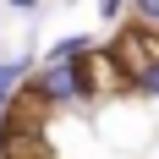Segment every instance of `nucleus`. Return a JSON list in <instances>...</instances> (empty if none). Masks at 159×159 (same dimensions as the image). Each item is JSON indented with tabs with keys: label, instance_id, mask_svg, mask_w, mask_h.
<instances>
[{
	"label": "nucleus",
	"instance_id": "f257e3e1",
	"mask_svg": "<svg viewBox=\"0 0 159 159\" xmlns=\"http://www.w3.org/2000/svg\"><path fill=\"white\" fill-rule=\"evenodd\" d=\"M93 99V71L88 61H61V66H44L33 77V104L39 110H55V104H88Z\"/></svg>",
	"mask_w": 159,
	"mask_h": 159
},
{
	"label": "nucleus",
	"instance_id": "f03ea898",
	"mask_svg": "<svg viewBox=\"0 0 159 159\" xmlns=\"http://www.w3.org/2000/svg\"><path fill=\"white\" fill-rule=\"evenodd\" d=\"M0 159H49L39 110H11L6 104V132H0Z\"/></svg>",
	"mask_w": 159,
	"mask_h": 159
},
{
	"label": "nucleus",
	"instance_id": "7ed1b4c3",
	"mask_svg": "<svg viewBox=\"0 0 159 159\" xmlns=\"http://www.w3.org/2000/svg\"><path fill=\"white\" fill-rule=\"evenodd\" d=\"M110 61L126 71V77H137V71H148V66L159 61V33H148V28H126L121 39L110 44Z\"/></svg>",
	"mask_w": 159,
	"mask_h": 159
},
{
	"label": "nucleus",
	"instance_id": "20e7f679",
	"mask_svg": "<svg viewBox=\"0 0 159 159\" xmlns=\"http://www.w3.org/2000/svg\"><path fill=\"white\" fill-rule=\"evenodd\" d=\"M88 55V39H61V44L49 49V66H61V61H82Z\"/></svg>",
	"mask_w": 159,
	"mask_h": 159
},
{
	"label": "nucleus",
	"instance_id": "39448f33",
	"mask_svg": "<svg viewBox=\"0 0 159 159\" xmlns=\"http://www.w3.org/2000/svg\"><path fill=\"white\" fill-rule=\"evenodd\" d=\"M22 77H28V61H0V93H11Z\"/></svg>",
	"mask_w": 159,
	"mask_h": 159
},
{
	"label": "nucleus",
	"instance_id": "423d86ee",
	"mask_svg": "<svg viewBox=\"0 0 159 159\" xmlns=\"http://www.w3.org/2000/svg\"><path fill=\"white\" fill-rule=\"evenodd\" d=\"M132 88H137L143 99H159V61L148 66V71H137V77H132Z\"/></svg>",
	"mask_w": 159,
	"mask_h": 159
},
{
	"label": "nucleus",
	"instance_id": "0eeeda50",
	"mask_svg": "<svg viewBox=\"0 0 159 159\" xmlns=\"http://www.w3.org/2000/svg\"><path fill=\"white\" fill-rule=\"evenodd\" d=\"M132 11H137V22L148 33H159V0H132Z\"/></svg>",
	"mask_w": 159,
	"mask_h": 159
},
{
	"label": "nucleus",
	"instance_id": "6e6552de",
	"mask_svg": "<svg viewBox=\"0 0 159 159\" xmlns=\"http://www.w3.org/2000/svg\"><path fill=\"white\" fill-rule=\"evenodd\" d=\"M121 6H126V0H99V16H104V22H115V16H121Z\"/></svg>",
	"mask_w": 159,
	"mask_h": 159
},
{
	"label": "nucleus",
	"instance_id": "1a4fd4ad",
	"mask_svg": "<svg viewBox=\"0 0 159 159\" xmlns=\"http://www.w3.org/2000/svg\"><path fill=\"white\" fill-rule=\"evenodd\" d=\"M11 6H22V11H33V6H39V0H11Z\"/></svg>",
	"mask_w": 159,
	"mask_h": 159
},
{
	"label": "nucleus",
	"instance_id": "9d476101",
	"mask_svg": "<svg viewBox=\"0 0 159 159\" xmlns=\"http://www.w3.org/2000/svg\"><path fill=\"white\" fill-rule=\"evenodd\" d=\"M6 104H11V93H0V115H6Z\"/></svg>",
	"mask_w": 159,
	"mask_h": 159
}]
</instances>
